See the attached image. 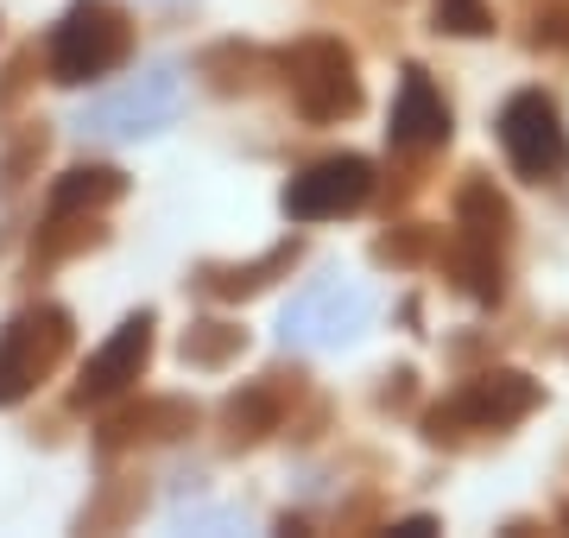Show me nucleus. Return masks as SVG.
<instances>
[{
  "mask_svg": "<svg viewBox=\"0 0 569 538\" xmlns=\"http://www.w3.org/2000/svg\"><path fill=\"white\" fill-rule=\"evenodd\" d=\"M531 51H557L569 58V0H526V32Z\"/></svg>",
  "mask_w": 569,
  "mask_h": 538,
  "instance_id": "nucleus-23",
  "label": "nucleus"
},
{
  "mask_svg": "<svg viewBox=\"0 0 569 538\" xmlns=\"http://www.w3.org/2000/svg\"><path fill=\"white\" fill-rule=\"evenodd\" d=\"M298 260H305V241L284 235V241H272L266 253H253V260H203V267L190 272V291L209 298V305H247V298L272 291L279 279H291Z\"/></svg>",
  "mask_w": 569,
  "mask_h": 538,
  "instance_id": "nucleus-13",
  "label": "nucleus"
},
{
  "mask_svg": "<svg viewBox=\"0 0 569 538\" xmlns=\"http://www.w3.org/2000/svg\"><path fill=\"white\" fill-rule=\"evenodd\" d=\"M430 26L449 32V39H488V32H493V7H488V0H437Z\"/></svg>",
  "mask_w": 569,
  "mask_h": 538,
  "instance_id": "nucleus-25",
  "label": "nucleus"
},
{
  "mask_svg": "<svg viewBox=\"0 0 569 538\" xmlns=\"http://www.w3.org/2000/svg\"><path fill=\"white\" fill-rule=\"evenodd\" d=\"M538 412H545V380H531L526 368H481V373H468L456 393L425 406L418 431H425L430 450H475L488 437L519 431Z\"/></svg>",
  "mask_w": 569,
  "mask_h": 538,
  "instance_id": "nucleus-1",
  "label": "nucleus"
},
{
  "mask_svg": "<svg viewBox=\"0 0 569 538\" xmlns=\"http://www.w3.org/2000/svg\"><path fill=\"white\" fill-rule=\"evenodd\" d=\"M197 77H203L209 96H228L234 102V96H253L272 77V51L253 39H216L197 51Z\"/></svg>",
  "mask_w": 569,
  "mask_h": 538,
  "instance_id": "nucleus-16",
  "label": "nucleus"
},
{
  "mask_svg": "<svg viewBox=\"0 0 569 538\" xmlns=\"http://www.w3.org/2000/svg\"><path fill=\"white\" fill-rule=\"evenodd\" d=\"M500 152L526 185H563L569 178V127L557 96L545 89H512L500 108Z\"/></svg>",
  "mask_w": 569,
  "mask_h": 538,
  "instance_id": "nucleus-5",
  "label": "nucleus"
},
{
  "mask_svg": "<svg viewBox=\"0 0 569 538\" xmlns=\"http://www.w3.org/2000/svg\"><path fill=\"white\" fill-rule=\"evenodd\" d=\"M373 190H380L373 159H361V152H329V159H310L305 171L284 178L279 209H284V222H342V216L373 203Z\"/></svg>",
  "mask_w": 569,
  "mask_h": 538,
  "instance_id": "nucleus-7",
  "label": "nucleus"
},
{
  "mask_svg": "<svg viewBox=\"0 0 569 538\" xmlns=\"http://www.w3.org/2000/svg\"><path fill=\"white\" fill-rule=\"evenodd\" d=\"M39 77H44V51L39 44H20L13 58L0 63V114H13V108L39 89Z\"/></svg>",
  "mask_w": 569,
  "mask_h": 538,
  "instance_id": "nucleus-24",
  "label": "nucleus"
},
{
  "mask_svg": "<svg viewBox=\"0 0 569 538\" xmlns=\"http://www.w3.org/2000/svg\"><path fill=\"white\" fill-rule=\"evenodd\" d=\"M178 355H183V368L222 373L247 355V323H234V317H197V323L183 330Z\"/></svg>",
  "mask_w": 569,
  "mask_h": 538,
  "instance_id": "nucleus-19",
  "label": "nucleus"
},
{
  "mask_svg": "<svg viewBox=\"0 0 569 538\" xmlns=\"http://www.w3.org/2000/svg\"><path fill=\"white\" fill-rule=\"evenodd\" d=\"M387 532H399V538H430V532H443V519H430V514H411V519H392Z\"/></svg>",
  "mask_w": 569,
  "mask_h": 538,
  "instance_id": "nucleus-27",
  "label": "nucleus"
},
{
  "mask_svg": "<svg viewBox=\"0 0 569 538\" xmlns=\"http://www.w3.org/2000/svg\"><path fill=\"white\" fill-rule=\"evenodd\" d=\"M102 241H108L102 209H58V203H44L39 228H32V248H26V279L39 286V279H51L58 267H70V260H82V253H96Z\"/></svg>",
  "mask_w": 569,
  "mask_h": 538,
  "instance_id": "nucleus-14",
  "label": "nucleus"
},
{
  "mask_svg": "<svg viewBox=\"0 0 569 538\" xmlns=\"http://www.w3.org/2000/svg\"><path fill=\"white\" fill-rule=\"evenodd\" d=\"M305 399H310V373L305 368H266L260 380L234 387V393L222 399V412H216L222 450L241 456V450H260L266 437L291 431V418L305 412Z\"/></svg>",
  "mask_w": 569,
  "mask_h": 538,
  "instance_id": "nucleus-8",
  "label": "nucleus"
},
{
  "mask_svg": "<svg viewBox=\"0 0 569 538\" xmlns=\"http://www.w3.org/2000/svg\"><path fill=\"white\" fill-rule=\"evenodd\" d=\"M437 267L456 279V291L462 298H475V305H500L507 298V253L481 248V241H462V235H443L437 241Z\"/></svg>",
  "mask_w": 569,
  "mask_h": 538,
  "instance_id": "nucleus-17",
  "label": "nucleus"
},
{
  "mask_svg": "<svg viewBox=\"0 0 569 538\" xmlns=\"http://www.w3.org/2000/svg\"><path fill=\"white\" fill-rule=\"evenodd\" d=\"M456 228L449 235H462V241H481V248L507 253L512 235H519V216H512V197L493 185L488 171H462V185H456Z\"/></svg>",
  "mask_w": 569,
  "mask_h": 538,
  "instance_id": "nucleus-15",
  "label": "nucleus"
},
{
  "mask_svg": "<svg viewBox=\"0 0 569 538\" xmlns=\"http://www.w3.org/2000/svg\"><path fill=\"white\" fill-rule=\"evenodd\" d=\"M387 387H380V412H411V399H418V373L411 368H392V373H380Z\"/></svg>",
  "mask_w": 569,
  "mask_h": 538,
  "instance_id": "nucleus-26",
  "label": "nucleus"
},
{
  "mask_svg": "<svg viewBox=\"0 0 569 538\" xmlns=\"http://www.w3.org/2000/svg\"><path fill=\"white\" fill-rule=\"evenodd\" d=\"M183 108V77L171 70V63H152L146 77H133L127 89H114V96H102V102H89V114H82V133L89 140H146V133H159V127L178 121Z\"/></svg>",
  "mask_w": 569,
  "mask_h": 538,
  "instance_id": "nucleus-9",
  "label": "nucleus"
},
{
  "mask_svg": "<svg viewBox=\"0 0 569 538\" xmlns=\"http://www.w3.org/2000/svg\"><path fill=\"white\" fill-rule=\"evenodd\" d=\"M456 133V114H449V96L437 89L425 63H406V77H399V102H392V121H387V146L411 166H425L437 159Z\"/></svg>",
  "mask_w": 569,
  "mask_h": 538,
  "instance_id": "nucleus-12",
  "label": "nucleus"
},
{
  "mask_svg": "<svg viewBox=\"0 0 569 538\" xmlns=\"http://www.w3.org/2000/svg\"><path fill=\"white\" fill-rule=\"evenodd\" d=\"M557 519H563V532H569V500H563V514H557Z\"/></svg>",
  "mask_w": 569,
  "mask_h": 538,
  "instance_id": "nucleus-28",
  "label": "nucleus"
},
{
  "mask_svg": "<svg viewBox=\"0 0 569 538\" xmlns=\"http://www.w3.org/2000/svg\"><path fill=\"white\" fill-rule=\"evenodd\" d=\"M152 349H159V311L140 305V311H127L114 323V336L102 349L82 361L77 387H70V412H102V406L127 399L146 380V368H152Z\"/></svg>",
  "mask_w": 569,
  "mask_h": 538,
  "instance_id": "nucleus-6",
  "label": "nucleus"
},
{
  "mask_svg": "<svg viewBox=\"0 0 569 538\" xmlns=\"http://www.w3.org/2000/svg\"><path fill=\"white\" fill-rule=\"evenodd\" d=\"M44 152H51V127L44 121H20L13 133H7V146H0V197H13V190H26L32 178H39Z\"/></svg>",
  "mask_w": 569,
  "mask_h": 538,
  "instance_id": "nucleus-21",
  "label": "nucleus"
},
{
  "mask_svg": "<svg viewBox=\"0 0 569 538\" xmlns=\"http://www.w3.org/2000/svg\"><path fill=\"white\" fill-rule=\"evenodd\" d=\"M146 500H152V488H146L140 469H114V476L96 481V495L82 500L77 532H127L146 514Z\"/></svg>",
  "mask_w": 569,
  "mask_h": 538,
  "instance_id": "nucleus-18",
  "label": "nucleus"
},
{
  "mask_svg": "<svg viewBox=\"0 0 569 538\" xmlns=\"http://www.w3.org/2000/svg\"><path fill=\"white\" fill-rule=\"evenodd\" d=\"M77 349V317L63 305H26L0 323V412H13L39 393L44 380L70 361Z\"/></svg>",
  "mask_w": 569,
  "mask_h": 538,
  "instance_id": "nucleus-4",
  "label": "nucleus"
},
{
  "mask_svg": "<svg viewBox=\"0 0 569 538\" xmlns=\"http://www.w3.org/2000/svg\"><path fill=\"white\" fill-rule=\"evenodd\" d=\"M127 197V171L121 166H70L58 178V185H51V197H44V203H58V209H114Z\"/></svg>",
  "mask_w": 569,
  "mask_h": 538,
  "instance_id": "nucleus-20",
  "label": "nucleus"
},
{
  "mask_svg": "<svg viewBox=\"0 0 569 538\" xmlns=\"http://www.w3.org/2000/svg\"><path fill=\"white\" fill-rule=\"evenodd\" d=\"M437 228H425V222H399V228H387V235H373V267H430L437 260Z\"/></svg>",
  "mask_w": 569,
  "mask_h": 538,
  "instance_id": "nucleus-22",
  "label": "nucleus"
},
{
  "mask_svg": "<svg viewBox=\"0 0 569 538\" xmlns=\"http://www.w3.org/2000/svg\"><path fill=\"white\" fill-rule=\"evenodd\" d=\"M203 425L197 399L183 393H140L114 406V412L96 425V456L102 462H121V456H140V450H159V444H183V437Z\"/></svg>",
  "mask_w": 569,
  "mask_h": 538,
  "instance_id": "nucleus-10",
  "label": "nucleus"
},
{
  "mask_svg": "<svg viewBox=\"0 0 569 538\" xmlns=\"http://www.w3.org/2000/svg\"><path fill=\"white\" fill-rule=\"evenodd\" d=\"M133 58V13L121 0H70L44 39V77L58 89H89Z\"/></svg>",
  "mask_w": 569,
  "mask_h": 538,
  "instance_id": "nucleus-3",
  "label": "nucleus"
},
{
  "mask_svg": "<svg viewBox=\"0 0 569 538\" xmlns=\"http://www.w3.org/2000/svg\"><path fill=\"white\" fill-rule=\"evenodd\" d=\"M272 70H279L291 108L310 127H342L367 108L361 63H355V51L342 39H329V32H310V39H291L284 51H272Z\"/></svg>",
  "mask_w": 569,
  "mask_h": 538,
  "instance_id": "nucleus-2",
  "label": "nucleus"
},
{
  "mask_svg": "<svg viewBox=\"0 0 569 538\" xmlns=\"http://www.w3.org/2000/svg\"><path fill=\"white\" fill-rule=\"evenodd\" d=\"M367 317H373V298L361 286H342V279H317L310 291H298L291 305H284V342L291 349H342L355 336L367 330Z\"/></svg>",
  "mask_w": 569,
  "mask_h": 538,
  "instance_id": "nucleus-11",
  "label": "nucleus"
}]
</instances>
